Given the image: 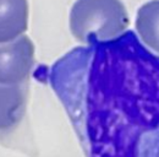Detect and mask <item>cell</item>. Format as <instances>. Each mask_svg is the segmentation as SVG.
I'll list each match as a JSON object with an SVG mask.
<instances>
[{
	"label": "cell",
	"mask_w": 159,
	"mask_h": 157,
	"mask_svg": "<svg viewBox=\"0 0 159 157\" xmlns=\"http://www.w3.org/2000/svg\"><path fill=\"white\" fill-rule=\"evenodd\" d=\"M130 19L121 0H77L70 14L71 32L88 44L120 36Z\"/></svg>",
	"instance_id": "cell-2"
},
{
	"label": "cell",
	"mask_w": 159,
	"mask_h": 157,
	"mask_svg": "<svg viewBox=\"0 0 159 157\" xmlns=\"http://www.w3.org/2000/svg\"><path fill=\"white\" fill-rule=\"evenodd\" d=\"M135 27L141 42L159 54V0H149L139 6Z\"/></svg>",
	"instance_id": "cell-3"
},
{
	"label": "cell",
	"mask_w": 159,
	"mask_h": 157,
	"mask_svg": "<svg viewBox=\"0 0 159 157\" xmlns=\"http://www.w3.org/2000/svg\"><path fill=\"white\" fill-rule=\"evenodd\" d=\"M50 81L87 157H159V55L134 31L75 48Z\"/></svg>",
	"instance_id": "cell-1"
}]
</instances>
